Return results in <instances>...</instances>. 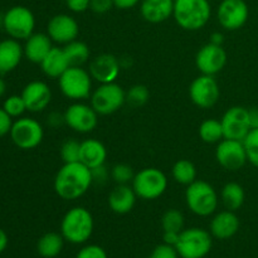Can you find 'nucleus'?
Instances as JSON below:
<instances>
[{
  "instance_id": "18",
  "label": "nucleus",
  "mask_w": 258,
  "mask_h": 258,
  "mask_svg": "<svg viewBox=\"0 0 258 258\" xmlns=\"http://www.w3.org/2000/svg\"><path fill=\"white\" fill-rule=\"evenodd\" d=\"M88 72L101 85L116 82L121 72V62L113 54L103 53L91 60Z\"/></svg>"
},
{
  "instance_id": "36",
  "label": "nucleus",
  "mask_w": 258,
  "mask_h": 258,
  "mask_svg": "<svg viewBox=\"0 0 258 258\" xmlns=\"http://www.w3.org/2000/svg\"><path fill=\"white\" fill-rule=\"evenodd\" d=\"M243 145L246 149L247 160L258 168V128H251L243 139Z\"/></svg>"
},
{
  "instance_id": "3",
  "label": "nucleus",
  "mask_w": 258,
  "mask_h": 258,
  "mask_svg": "<svg viewBox=\"0 0 258 258\" xmlns=\"http://www.w3.org/2000/svg\"><path fill=\"white\" fill-rule=\"evenodd\" d=\"M212 8L208 0H174L173 17L184 30L202 29L208 24Z\"/></svg>"
},
{
  "instance_id": "46",
  "label": "nucleus",
  "mask_w": 258,
  "mask_h": 258,
  "mask_svg": "<svg viewBox=\"0 0 258 258\" xmlns=\"http://www.w3.org/2000/svg\"><path fill=\"white\" fill-rule=\"evenodd\" d=\"M179 234L180 233H176V232H164V243L175 247L179 241Z\"/></svg>"
},
{
  "instance_id": "8",
  "label": "nucleus",
  "mask_w": 258,
  "mask_h": 258,
  "mask_svg": "<svg viewBox=\"0 0 258 258\" xmlns=\"http://www.w3.org/2000/svg\"><path fill=\"white\" fill-rule=\"evenodd\" d=\"M3 27L10 38L25 40L34 33L35 17L29 8L15 5L3 17Z\"/></svg>"
},
{
  "instance_id": "35",
  "label": "nucleus",
  "mask_w": 258,
  "mask_h": 258,
  "mask_svg": "<svg viewBox=\"0 0 258 258\" xmlns=\"http://www.w3.org/2000/svg\"><path fill=\"white\" fill-rule=\"evenodd\" d=\"M3 108L13 118L22 117L23 113L27 111V106H25L22 95H12L5 98L4 103H3Z\"/></svg>"
},
{
  "instance_id": "34",
  "label": "nucleus",
  "mask_w": 258,
  "mask_h": 258,
  "mask_svg": "<svg viewBox=\"0 0 258 258\" xmlns=\"http://www.w3.org/2000/svg\"><path fill=\"white\" fill-rule=\"evenodd\" d=\"M59 153L63 163H77L81 156V143L76 139H67L60 145Z\"/></svg>"
},
{
  "instance_id": "32",
  "label": "nucleus",
  "mask_w": 258,
  "mask_h": 258,
  "mask_svg": "<svg viewBox=\"0 0 258 258\" xmlns=\"http://www.w3.org/2000/svg\"><path fill=\"white\" fill-rule=\"evenodd\" d=\"M161 227L164 232L180 233L184 229V216L178 209H168L161 217Z\"/></svg>"
},
{
  "instance_id": "1",
  "label": "nucleus",
  "mask_w": 258,
  "mask_h": 258,
  "mask_svg": "<svg viewBox=\"0 0 258 258\" xmlns=\"http://www.w3.org/2000/svg\"><path fill=\"white\" fill-rule=\"evenodd\" d=\"M93 184L90 168L77 163H64L54 176V191L63 201H76L85 196Z\"/></svg>"
},
{
  "instance_id": "5",
  "label": "nucleus",
  "mask_w": 258,
  "mask_h": 258,
  "mask_svg": "<svg viewBox=\"0 0 258 258\" xmlns=\"http://www.w3.org/2000/svg\"><path fill=\"white\" fill-rule=\"evenodd\" d=\"M213 246L211 232L198 227L183 229L179 234L175 248L181 258H204Z\"/></svg>"
},
{
  "instance_id": "39",
  "label": "nucleus",
  "mask_w": 258,
  "mask_h": 258,
  "mask_svg": "<svg viewBox=\"0 0 258 258\" xmlns=\"http://www.w3.org/2000/svg\"><path fill=\"white\" fill-rule=\"evenodd\" d=\"M149 258H179V253L175 247L164 243L155 247Z\"/></svg>"
},
{
  "instance_id": "49",
  "label": "nucleus",
  "mask_w": 258,
  "mask_h": 258,
  "mask_svg": "<svg viewBox=\"0 0 258 258\" xmlns=\"http://www.w3.org/2000/svg\"><path fill=\"white\" fill-rule=\"evenodd\" d=\"M223 42H224V37L221 32H216L211 35V40H209V43H213V44H217V45H222L223 44Z\"/></svg>"
},
{
  "instance_id": "29",
  "label": "nucleus",
  "mask_w": 258,
  "mask_h": 258,
  "mask_svg": "<svg viewBox=\"0 0 258 258\" xmlns=\"http://www.w3.org/2000/svg\"><path fill=\"white\" fill-rule=\"evenodd\" d=\"M171 175L176 183L188 186L189 184L197 180V168L190 160L180 159L173 165Z\"/></svg>"
},
{
  "instance_id": "25",
  "label": "nucleus",
  "mask_w": 258,
  "mask_h": 258,
  "mask_svg": "<svg viewBox=\"0 0 258 258\" xmlns=\"http://www.w3.org/2000/svg\"><path fill=\"white\" fill-rule=\"evenodd\" d=\"M107 159V149L97 139H86L81 143L80 161L87 168L95 169L105 165Z\"/></svg>"
},
{
  "instance_id": "21",
  "label": "nucleus",
  "mask_w": 258,
  "mask_h": 258,
  "mask_svg": "<svg viewBox=\"0 0 258 258\" xmlns=\"http://www.w3.org/2000/svg\"><path fill=\"white\" fill-rule=\"evenodd\" d=\"M239 218L233 211H222L211 221V234L217 239H229L238 232Z\"/></svg>"
},
{
  "instance_id": "40",
  "label": "nucleus",
  "mask_w": 258,
  "mask_h": 258,
  "mask_svg": "<svg viewBox=\"0 0 258 258\" xmlns=\"http://www.w3.org/2000/svg\"><path fill=\"white\" fill-rule=\"evenodd\" d=\"M113 7V0H91L90 4V9L96 14H106Z\"/></svg>"
},
{
  "instance_id": "2",
  "label": "nucleus",
  "mask_w": 258,
  "mask_h": 258,
  "mask_svg": "<svg viewBox=\"0 0 258 258\" xmlns=\"http://www.w3.org/2000/svg\"><path fill=\"white\" fill-rule=\"evenodd\" d=\"M95 222L91 212L85 207H73L63 216L60 234L64 241L73 244L86 243L91 238Z\"/></svg>"
},
{
  "instance_id": "33",
  "label": "nucleus",
  "mask_w": 258,
  "mask_h": 258,
  "mask_svg": "<svg viewBox=\"0 0 258 258\" xmlns=\"http://www.w3.org/2000/svg\"><path fill=\"white\" fill-rule=\"evenodd\" d=\"M150 98V91L145 85H134L126 92V102L134 107H141L145 105Z\"/></svg>"
},
{
  "instance_id": "30",
  "label": "nucleus",
  "mask_w": 258,
  "mask_h": 258,
  "mask_svg": "<svg viewBox=\"0 0 258 258\" xmlns=\"http://www.w3.org/2000/svg\"><path fill=\"white\" fill-rule=\"evenodd\" d=\"M71 66H80L82 67L88 59H90L91 50L90 47L82 40H73L63 47Z\"/></svg>"
},
{
  "instance_id": "9",
  "label": "nucleus",
  "mask_w": 258,
  "mask_h": 258,
  "mask_svg": "<svg viewBox=\"0 0 258 258\" xmlns=\"http://www.w3.org/2000/svg\"><path fill=\"white\" fill-rule=\"evenodd\" d=\"M126 103V92L116 82L102 83L91 93V106L98 115H112Z\"/></svg>"
},
{
  "instance_id": "20",
  "label": "nucleus",
  "mask_w": 258,
  "mask_h": 258,
  "mask_svg": "<svg viewBox=\"0 0 258 258\" xmlns=\"http://www.w3.org/2000/svg\"><path fill=\"white\" fill-rule=\"evenodd\" d=\"M24 49L19 40L7 38L0 40V75L13 72L22 62Z\"/></svg>"
},
{
  "instance_id": "28",
  "label": "nucleus",
  "mask_w": 258,
  "mask_h": 258,
  "mask_svg": "<svg viewBox=\"0 0 258 258\" xmlns=\"http://www.w3.org/2000/svg\"><path fill=\"white\" fill-rule=\"evenodd\" d=\"M244 199H246V193H244L243 186L236 181L227 183L221 191L222 204L228 211H238L243 206Z\"/></svg>"
},
{
  "instance_id": "37",
  "label": "nucleus",
  "mask_w": 258,
  "mask_h": 258,
  "mask_svg": "<svg viewBox=\"0 0 258 258\" xmlns=\"http://www.w3.org/2000/svg\"><path fill=\"white\" fill-rule=\"evenodd\" d=\"M110 174L111 178L113 179V181L116 184H128L133 181L134 176H135L133 168L130 165H127V164L123 163L113 165Z\"/></svg>"
},
{
  "instance_id": "10",
  "label": "nucleus",
  "mask_w": 258,
  "mask_h": 258,
  "mask_svg": "<svg viewBox=\"0 0 258 258\" xmlns=\"http://www.w3.org/2000/svg\"><path fill=\"white\" fill-rule=\"evenodd\" d=\"M10 139L17 148L22 150H32L42 144L44 128L42 123L33 117H19L13 122Z\"/></svg>"
},
{
  "instance_id": "6",
  "label": "nucleus",
  "mask_w": 258,
  "mask_h": 258,
  "mask_svg": "<svg viewBox=\"0 0 258 258\" xmlns=\"http://www.w3.org/2000/svg\"><path fill=\"white\" fill-rule=\"evenodd\" d=\"M131 186L138 198L144 201H155L168 189V176L158 168L141 169L134 176Z\"/></svg>"
},
{
  "instance_id": "27",
  "label": "nucleus",
  "mask_w": 258,
  "mask_h": 258,
  "mask_svg": "<svg viewBox=\"0 0 258 258\" xmlns=\"http://www.w3.org/2000/svg\"><path fill=\"white\" fill-rule=\"evenodd\" d=\"M64 238L57 232H48L43 234L37 243V251L43 258H54L62 252Z\"/></svg>"
},
{
  "instance_id": "48",
  "label": "nucleus",
  "mask_w": 258,
  "mask_h": 258,
  "mask_svg": "<svg viewBox=\"0 0 258 258\" xmlns=\"http://www.w3.org/2000/svg\"><path fill=\"white\" fill-rule=\"evenodd\" d=\"M8 243H9V238H8V234L5 233V231L3 228H0V253L7 249Z\"/></svg>"
},
{
  "instance_id": "22",
  "label": "nucleus",
  "mask_w": 258,
  "mask_h": 258,
  "mask_svg": "<svg viewBox=\"0 0 258 258\" xmlns=\"http://www.w3.org/2000/svg\"><path fill=\"white\" fill-rule=\"evenodd\" d=\"M135 190L128 184H117L108 196V207L116 214H127L136 203Z\"/></svg>"
},
{
  "instance_id": "24",
  "label": "nucleus",
  "mask_w": 258,
  "mask_h": 258,
  "mask_svg": "<svg viewBox=\"0 0 258 258\" xmlns=\"http://www.w3.org/2000/svg\"><path fill=\"white\" fill-rule=\"evenodd\" d=\"M140 13L144 19L153 24L168 20L174 13V0H143Z\"/></svg>"
},
{
  "instance_id": "17",
  "label": "nucleus",
  "mask_w": 258,
  "mask_h": 258,
  "mask_svg": "<svg viewBox=\"0 0 258 258\" xmlns=\"http://www.w3.org/2000/svg\"><path fill=\"white\" fill-rule=\"evenodd\" d=\"M47 34L53 42L66 45L77 39L80 34V25L72 15L57 14L48 22Z\"/></svg>"
},
{
  "instance_id": "47",
  "label": "nucleus",
  "mask_w": 258,
  "mask_h": 258,
  "mask_svg": "<svg viewBox=\"0 0 258 258\" xmlns=\"http://www.w3.org/2000/svg\"><path fill=\"white\" fill-rule=\"evenodd\" d=\"M248 118L251 128H258V107L248 108Z\"/></svg>"
},
{
  "instance_id": "16",
  "label": "nucleus",
  "mask_w": 258,
  "mask_h": 258,
  "mask_svg": "<svg viewBox=\"0 0 258 258\" xmlns=\"http://www.w3.org/2000/svg\"><path fill=\"white\" fill-rule=\"evenodd\" d=\"M227 64V52L223 45L207 43L196 55V66L202 75L216 76Z\"/></svg>"
},
{
  "instance_id": "12",
  "label": "nucleus",
  "mask_w": 258,
  "mask_h": 258,
  "mask_svg": "<svg viewBox=\"0 0 258 258\" xmlns=\"http://www.w3.org/2000/svg\"><path fill=\"white\" fill-rule=\"evenodd\" d=\"M189 96L197 107L211 108L221 97V88L214 76L201 75L189 86Z\"/></svg>"
},
{
  "instance_id": "26",
  "label": "nucleus",
  "mask_w": 258,
  "mask_h": 258,
  "mask_svg": "<svg viewBox=\"0 0 258 258\" xmlns=\"http://www.w3.org/2000/svg\"><path fill=\"white\" fill-rule=\"evenodd\" d=\"M70 67L71 63L67 54L64 49L59 47H53L44 59L40 62L43 73L49 78H59Z\"/></svg>"
},
{
  "instance_id": "44",
  "label": "nucleus",
  "mask_w": 258,
  "mask_h": 258,
  "mask_svg": "<svg viewBox=\"0 0 258 258\" xmlns=\"http://www.w3.org/2000/svg\"><path fill=\"white\" fill-rule=\"evenodd\" d=\"M47 123L48 126H50L52 128H58L59 126L66 125L64 112L60 113L58 112V111H53V112H50L47 117Z\"/></svg>"
},
{
  "instance_id": "13",
  "label": "nucleus",
  "mask_w": 258,
  "mask_h": 258,
  "mask_svg": "<svg viewBox=\"0 0 258 258\" xmlns=\"http://www.w3.org/2000/svg\"><path fill=\"white\" fill-rule=\"evenodd\" d=\"M249 17L248 5L244 0H222L217 9V18L226 30H238Z\"/></svg>"
},
{
  "instance_id": "7",
  "label": "nucleus",
  "mask_w": 258,
  "mask_h": 258,
  "mask_svg": "<svg viewBox=\"0 0 258 258\" xmlns=\"http://www.w3.org/2000/svg\"><path fill=\"white\" fill-rule=\"evenodd\" d=\"M92 80L90 72L80 66H71L59 78L60 92L72 101H83L92 93Z\"/></svg>"
},
{
  "instance_id": "15",
  "label": "nucleus",
  "mask_w": 258,
  "mask_h": 258,
  "mask_svg": "<svg viewBox=\"0 0 258 258\" xmlns=\"http://www.w3.org/2000/svg\"><path fill=\"white\" fill-rule=\"evenodd\" d=\"M224 139L243 141L247 134L251 131L248 118V108L243 106H232L224 112L221 118Z\"/></svg>"
},
{
  "instance_id": "4",
  "label": "nucleus",
  "mask_w": 258,
  "mask_h": 258,
  "mask_svg": "<svg viewBox=\"0 0 258 258\" xmlns=\"http://www.w3.org/2000/svg\"><path fill=\"white\" fill-rule=\"evenodd\" d=\"M185 203L196 216L209 217L216 213L219 197L214 186L208 181L196 180L186 186Z\"/></svg>"
},
{
  "instance_id": "38",
  "label": "nucleus",
  "mask_w": 258,
  "mask_h": 258,
  "mask_svg": "<svg viewBox=\"0 0 258 258\" xmlns=\"http://www.w3.org/2000/svg\"><path fill=\"white\" fill-rule=\"evenodd\" d=\"M76 258H108L105 249L98 244H87L78 251Z\"/></svg>"
},
{
  "instance_id": "43",
  "label": "nucleus",
  "mask_w": 258,
  "mask_h": 258,
  "mask_svg": "<svg viewBox=\"0 0 258 258\" xmlns=\"http://www.w3.org/2000/svg\"><path fill=\"white\" fill-rule=\"evenodd\" d=\"M91 171H92L93 183H97V184H105L106 181H107L108 175H111V174H108V170L106 169L105 165H101L95 169H91Z\"/></svg>"
},
{
  "instance_id": "41",
  "label": "nucleus",
  "mask_w": 258,
  "mask_h": 258,
  "mask_svg": "<svg viewBox=\"0 0 258 258\" xmlns=\"http://www.w3.org/2000/svg\"><path fill=\"white\" fill-rule=\"evenodd\" d=\"M13 122H14V121H13V117H10V116L5 112L4 108H0V139L9 135L10 130H12Z\"/></svg>"
},
{
  "instance_id": "19",
  "label": "nucleus",
  "mask_w": 258,
  "mask_h": 258,
  "mask_svg": "<svg viewBox=\"0 0 258 258\" xmlns=\"http://www.w3.org/2000/svg\"><path fill=\"white\" fill-rule=\"evenodd\" d=\"M20 95L27 106V111L30 112H42L52 101V91L49 86L43 81L29 82L24 86Z\"/></svg>"
},
{
  "instance_id": "45",
  "label": "nucleus",
  "mask_w": 258,
  "mask_h": 258,
  "mask_svg": "<svg viewBox=\"0 0 258 258\" xmlns=\"http://www.w3.org/2000/svg\"><path fill=\"white\" fill-rule=\"evenodd\" d=\"M140 3V0H113V4L118 9H131V8L136 7Z\"/></svg>"
},
{
  "instance_id": "50",
  "label": "nucleus",
  "mask_w": 258,
  "mask_h": 258,
  "mask_svg": "<svg viewBox=\"0 0 258 258\" xmlns=\"http://www.w3.org/2000/svg\"><path fill=\"white\" fill-rule=\"evenodd\" d=\"M5 92H7V83H5L4 78L0 75V97H3L5 95Z\"/></svg>"
},
{
  "instance_id": "42",
  "label": "nucleus",
  "mask_w": 258,
  "mask_h": 258,
  "mask_svg": "<svg viewBox=\"0 0 258 258\" xmlns=\"http://www.w3.org/2000/svg\"><path fill=\"white\" fill-rule=\"evenodd\" d=\"M91 0H66V5L73 13H85L90 9Z\"/></svg>"
},
{
  "instance_id": "23",
  "label": "nucleus",
  "mask_w": 258,
  "mask_h": 258,
  "mask_svg": "<svg viewBox=\"0 0 258 258\" xmlns=\"http://www.w3.org/2000/svg\"><path fill=\"white\" fill-rule=\"evenodd\" d=\"M52 43L53 40L47 33H33L28 39H25V44L23 47L24 57L29 62L40 64V62L53 48Z\"/></svg>"
},
{
  "instance_id": "14",
  "label": "nucleus",
  "mask_w": 258,
  "mask_h": 258,
  "mask_svg": "<svg viewBox=\"0 0 258 258\" xmlns=\"http://www.w3.org/2000/svg\"><path fill=\"white\" fill-rule=\"evenodd\" d=\"M216 159L219 165L229 171H237L247 163V154L243 141L223 139L217 144Z\"/></svg>"
},
{
  "instance_id": "31",
  "label": "nucleus",
  "mask_w": 258,
  "mask_h": 258,
  "mask_svg": "<svg viewBox=\"0 0 258 258\" xmlns=\"http://www.w3.org/2000/svg\"><path fill=\"white\" fill-rule=\"evenodd\" d=\"M199 136L207 144H218L224 139L223 127L221 120L208 118L199 126Z\"/></svg>"
},
{
  "instance_id": "11",
  "label": "nucleus",
  "mask_w": 258,
  "mask_h": 258,
  "mask_svg": "<svg viewBox=\"0 0 258 258\" xmlns=\"http://www.w3.org/2000/svg\"><path fill=\"white\" fill-rule=\"evenodd\" d=\"M66 125L78 134L92 133L98 123V113L91 105L75 101L64 111Z\"/></svg>"
}]
</instances>
